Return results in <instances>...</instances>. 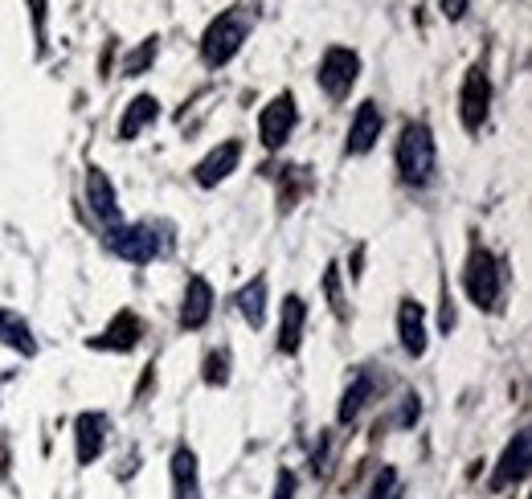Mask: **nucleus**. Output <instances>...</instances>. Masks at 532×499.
Here are the masks:
<instances>
[{
    "mask_svg": "<svg viewBox=\"0 0 532 499\" xmlns=\"http://www.w3.org/2000/svg\"><path fill=\"white\" fill-rule=\"evenodd\" d=\"M397 172H402L406 185L426 189L434 172H438V148H434V135L426 123H406L402 127V140H397Z\"/></svg>",
    "mask_w": 532,
    "mask_h": 499,
    "instance_id": "obj_2",
    "label": "nucleus"
},
{
    "mask_svg": "<svg viewBox=\"0 0 532 499\" xmlns=\"http://www.w3.org/2000/svg\"><path fill=\"white\" fill-rule=\"evenodd\" d=\"M467 5H471V0H438V9H442V17H447V21H459L467 13Z\"/></svg>",
    "mask_w": 532,
    "mask_h": 499,
    "instance_id": "obj_25",
    "label": "nucleus"
},
{
    "mask_svg": "<svg viewBox=\"0 0 532 499\" xmlns=\"http://www.w3.org/2000/svg\"><path fill=\"white\" fill-rule=\"evenodd\" d=\"M205 365H209V369H205V381H209V385H226V381H230V373H226L230 356H226V352H221V356H209Z\"/></svg>",
    "mask_w": 532,
    "mask_h": 499,
    "instance_id": "obj_23",
    "label": "nucleus"
},
{
    "mask_svg": "<svg viewBox=\"0 0 532 499\" xmlns=\"http://www.w3.org/2000/svg\"><path fill=\"white\" fill-rule=\"evenodd\" d=\"M487 107H492V82H487L483 66H471L463 78V95H459V115H463V127L471 135L487 123Z\"/></svg>",
    "mask_w": 532,
    "mask_h": 499,
    "instance_id": "obj_7",
    "label": "nucleus"
},
{
    "mask_svg": "<svg viewBox=\"0 0 532 499\" xmlns=\"http://www.w3.org/2000/svg\"><path fill=\"white\" fill-rule=\"evenodd\" d=\"M463 291L475 307L492 311L500 303V291H504V270H500V258L492 250L475 246L471 258H467V270H463Z\"/></svg>",
    "mask_w": 532,
    "mask_h": 499,
    "instance_id": "obj_3",
    "label": "nucleus"
},
{
    "mask_svg": "<svg viewBox=\"0 0 532 499\" xmlns=\"http://www.w3.org/2000/svg\"><path fill=\"white\" fill-rule=\"evenodd\" d=\"M303 324H307V303H303V295H287L283 299V311H279V352L283 356H295L299 352Z\"/></svg>",
    "mask_w": 532,
    "mask_h": 499,
    "instance_id": "obj_14",
    "label": "nucleus"
},
{
    "mask_svg": "<svg viewBox=\"0 0 532 499\" xmlns=\"http://www.w3.org/2000/svg\"><path fill=\"white\" fill-rule=\"evenodd\" d=\"M381 127H385V111H381L373 99H365V103L357 107V115H352V123H348V144H344V152H348V156L373 152L377 140H381Z\"/></svg>",
    "mask_w": 532,
    "mask_h": 499,
    "instance_id": "obj_8",
    "label": "nucleus"
},
{
    "mask_svg": "<svg viewBox=\"0 0 532 499\" xmlns=\"http://www.w3.org/2000/svg\"><path fill=\"white\" fill-rule=\"evenodd\" d=\"M156 54H160V37L140 41V50H131V54L123 58V74H127V78H140V74L156 62Z\"/></svg>",
    "mask_w": 532,
    "mask_h": 499,
    "instance_id": "obj_21",
    "label": "nucleus"
},
{
    "mask_svg": "<svg viewBox=\"0 0 532 499\" xmlns=\"http://www.w3.org/2000/svg\"><path fill=\"white\" fill-rule=\"evenodd\" d=\"M250 29H254V13L250 9H242V5L226 9L217 21H209V29L201 37V62L209 70H217V66H226L230 58H238V50L246 45Z\"/></svg>",
    "mask_w": 532,
    "mask_h": 499,
    "instance_id": "obj_1",
    "label": "nucleus"
},
{
    "mask_svg": "<svg viewBox=\"0 0 532 499\" xmlns=\"http://www.w3.org/2000/svg\"><path fill=\"white\" fill-rule=\"evenodd\" d=\"M156 115H160V103H156V95H136L127 103V111H123V119H119V140L123 144H131L136 135L144 131V127H152L156 123Z\"/></svg>",
    "mask_w": 532,
    "mask_h": 499,
    "instance_id": "obj_17",
    "label": "nucleus"
},
{
    "mask_svg": "<svg viewBox=\"0 0 532 499\" xmlns=\"http://www.w3.org/2000/svg\"><path fill=\"white\" fill-rule=\"evenodd\" d=\"M0 344H9V348H17L21 356H33V352H37V340H33L29 324L21 320V315H17V311H0Z\"/></svg>",
    "mask_w": 532,
    "mask_h": 499,
    "instance_id": "obj_19",
    "label": "nucleus"
},
{
    "mask_svg": "<svg viewBox=\"0 0 532 499\" xmlns=\"http://www.w3.org/2000/svg\"><path fill=\"white\" fill-rule=\"evenodd\" d=\"M209 315H213V287L201 275H193L185 283V299H181V328L197 332L209 324Z\"/></svg>",
    "mask_w": 532,
    "mask_h": 499,
    "instance_id": "obj_12",
    "label": "nucleus"
},
{
    "mask_svg": "<svg viewBox=\"0 0 532 499\" xmlns=\"http://www.w3.org/2000/svg\"><path fill=\"white\" fill-rule=\"evenodd\" d=\"M418 414H422L418 393H410V397H406V405H402V414H397V426H414V422H418Z\"/></svg>",
    "mask_w": 532,
    "mask_h": 499,
    "instance_id": "obj_24",
    "label": "nucleus"
},
{
    "mask_svg": "<svg viewBox=\"0 0 532 499\" xmlns=\"http://www.w3.org/2000/svg\"><path fill=\"white\" fill-rule=\"evenodd\" d=\"M238 311H242V320L250 328H262V320H266V279L262 275L250 287L238 291Z\"/></svg>",
    "mask_w": 532,
    "mask_h": 499,
    "instance_id": "obj_20",
    "label": "nucleus"
},
{
    "mask_svg": "<svg viewBox=\"0 0 532 499\" xmlns=\"http://www.w3.org/2000/svg\"><path fill=\"white\" fill-rule=\"evenodd\" d=\"M111 250H115L119 258H127V262L144 266V262H152V258L164 254V242H160V230H156V225L136 221V225H115V230H111Z\"/></svg>",
    "mask_w": 532,
    "mask_h": 499,
    "instance_id": "obj_5",
    "label": "nucleus"
},
{
    "mask_svg": "<svg viewBox=\"0 0 532 499\" xmlns=\"http://www.w3.org/2000/svg\"><path fill=\"white\" fill-rule=\"evenodd\" d=\"M373 389H377L373 373H357V377L348 381L344 397H340V410H336V418H340V422H357V418H361V410L369 405V397H373Z\"/></svg>",
    "mask_w": 532,
    "mask_h": 499,
    "instance_id": "obj_18",
    "label": "nucleus"
},
{
    "mask_svg": "<svg viewBox=\"0 0 532 499\" xmlns=\"http://www.w3.org/2000/svg\"><path fill=\"white\" fill-rule=\"evenodd\" d=\"M357 74H361V54L348 50V45H332V50L320 58V86L328 99H348V90L357 86Z\"/></svg>",
    "mask_w": 532,
    "mask_h": 499,
    "instance_id": "obj_4",
    "label": "nucleus"
},
{
    "mask_svg": "<svg viewBox=\"0 0 532 499\" xmlns=\"http://www.w3.org/2000/svg\"><path fill=\"white\" fill-rule=\"evenodd\" d=\"M397 495H402V479H397V471H393V467H381V475L373 479L369 499H397Z\"/></svg>",
    "mask_w": 532,
    "mask_h": 499,
    "instance_id": "obj_22",
    "label": "nucleus"
},
{
    "mask_svg": "<svg viewBox=\"0 0 532 499\" xmlns=\"http://www.w3.org/2000/svg\"><path fill=\"white\" fill-rule=\"evenodd\" d=\"M275 499H295V475H291V471H279V479H275Z\"/></svg>",
    "mask_w": 532,
    "mask_h": 499,
    "instance_id": "obj_26",
    "label": "nucleus"
},
{
    "mask_svg": "<svg viewBox=\"0 0 532 499\" xmlns=\"http://www.w3.org/2000/svg\"><path fill=\"white\" fill-rule=\"evenodd\" d=\"M238 160H242V144H238V140H221V144L193 168L197 185H201V189H217L221 180H226V176L238 168Z\"/></svg>",
    "mask_w": 532,
    "mask_h": 499,
    "instance_id": "obj_11",
    "label": "nucleus"
},
{
    "mask_svg": "<svg viewBox=\"0 0 532 499\" xmlns=\"http://www.w3.org/2000/svg\"><path fill=\"white\" fill-rule=\"evenodd\" d=\"M78 463H95L103 455V446H107V418L103 414H82L78 418Z\"/></svg>",
    "mask_w": 532,
    "mask_h": 499,
    "instance_id": "obj_16",
    "label": "nucleus"
},
{
    "mask_svg": "<svg viewBox=\"0 0 532 499\" xmlns=\"http://www.w3.org/2000/svg\"><path fill=\"white\" fill-rule=\"evenodd\" d=\"M295 123H299V107H295V95L291 90H283V95H275L271 103L262 107V119H258V140L266 144V148H283L287 140H291V131H295Z\"/></svg>",
    "mask_w": 532,
    "mask_h": 499,
    "instance_id": "obj_6",
    "label": "nucleus"
},
{
    "mask_svg": "<svg viewBox=\"0 0 532 499\" xmlns=\"http://www.w3.org/2000/svg\"><path fill=\"white\" fill-rule=\"evenodd\" d=\"M528 455H532V438H528V430H516V434H512V442L504 446L500 463H496L492 487H496V491H508V487H516V483L528 475Z\"/></svg>",
    "mask_w": 532,
    "mask_h": 499,
    "instance_id": "obj_10",
    "label": "nucleus"
},
{
    "mask_svg": "<svg viewBox=\"0 0 532 499\" xmlns=\"http://www.w3.org/2000/svg\"><path fill=\"white\" fill-rule=\"evenodd\" d=\"M86 209H91V217L99 225H107V230L119 225V197L103 168H86Z\"/></svg>",
    "mask_w": 532,
    "mask_h": 499,
    "instance_id": "obj_9",
    "label": "nucleus"
},
{
    "mask_svg": "<svg viewBox=\"0 0 532 499\" xmlns=\"http://www.w3.org/2000/svg\"><path fill=\"white\" fill-rule=\"evenodd\" d=\"M397 340H402L406 356L426 352V311H422V303L402 299V307H397Z\"/></svg>",
    "mask_w": 532,
    "mask_h": 499,
    "instance_id": "obj_13",
    "label": "nucleus"
},
{
    "mask_svg": "<svg viewBox=\"0 0 532 499\" xmlns=\"http://www.w3.org/2000/svg\"><path fill=\"white\" fill-rule=\"evenodd\" d=\"M172 499H201V471L189 446L172 455Z\"/></svg>",
    "mask_w": 532,
    "mask_h": 499,
    "instance_id": "obj_15",
    "label": "nucleus"
}]
</instances>
